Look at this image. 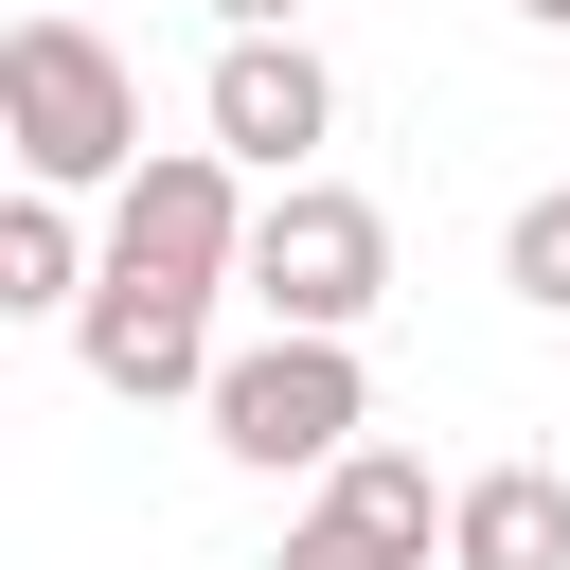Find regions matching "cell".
Masks as SVG:
<instances>
[{"instance_id":"5","label":"cell","mask_w":570,"mask_h":570,"mask_svg":"<svg viewBox=\"0 0 570 570\" xmlns=\"http://www.w3.org/2000/svg\"><path fill=\"white\" fill-rule=\"evenodd\" d=\"M196 107H214V142H232L249 178H303V160L338 142V71H321L303 36H214V89H196Z\"/></svg>"},{"instance_id":"12","label":"cell","mask_w":570,"mask_h":570,"mask_svg":"<svg viewBox=\"0 0 570 570\" xmlns=\"http://www.w3.org/2000/svg\"><path fill=\"white\" fill-rule=\"evenodd\" d=\"M214 36H303V0H214Z\"/></svg>"},{"instance_id":"13","label":"cell","mask_w":570,"mask_h":570,"mask_svg":"<svg viewBox=\"0 0 570 570\" xmlns=\"http://www.w3.org/2000/svg\"><path fill=\"white\" fill-rule=\"evenodd\" d=\"M517 18H552V36H570V0H517Z\"/></svg>"},{"instance_id":"6","label":"cell","mask_w":570,"mask_h":570,"mask_svg":"<svg viewBox=\"0 0 570 570\" xmlns=\"http://www.w3.org/2000/svg\"><path fill=\"white\" fill-rule=\"evenodd\" d=\"M71 356H89L125 410H160V392H214V303H178V285H125V267H107V285L71 303Z\"/></svg>"},{"instance_id":"3","label":"cell","mask_w":570,"mask_h":570,"mask_svg":"<svg viewBox=\"0 0 570 570\" xmlns=\"http://www.w3.org/2000/svg\"><path fill=\"white\" fill-rule=\"evenodd\" d=\"M249 303H267L285 338H356V321L392 303V214L338 196V178H285V196L249 214Z\"/></svg>"},{"instance_id":"7","label":"cell","mask_w":570,"mask_h":570,"mask_svg":"<svg viewBox=\"0 0 570 570\" xmlns=\"http://www.w3.org/2000/svg\"><path fill=\"white\" fill-rule=\"evenodd\" d=\"M445 570H570V481L552 463H481L445 517Z\"/></svg>"},{"instance_id":"9","label":"cell","mask_w":570,"mask_h":570,"mask_svg":"<svg viewBox=\"0 0 570 570\" xmlns=\"http://www.w3.org/2000/svg\"><path fill=\"white\" fill-rule=\"evenodd\" d=\"M321 499H338V517H374V534H410V552L463 517V499H428V463H410V445H356V463H321Z\"/></svg>"},{"instance_id":"1","label":"cell","mask_w":570,"mask_h":570,"mask_svg":"<svg viewBox=\"0 0 570 570\" xmlns=\"http://www.w3.org/2000/svg\"><path fill=\"white\" fill-rule=\"evenodd\" d=\"M0 142H18L36 196H125L142 178V71L71 0H18V36H0Z\"/></svg>"},{"instance_id":"11","label":"cell","mask_w":570,"mask_h":570,"mask_svg":"<svg viewBox=\"0 0 570 570\" xmlns=\"http://www.w3.org/2000/svg\"><path fill=\"white\" fill-rule=\"evenodd\" d=\"M499 285H517V303H552V321H570V196H534V214H517V232H499Z\"/></svg>"},{"instance_id":"2","label":"cell","mask_w":570,"mask_h":570,"mask_svg":"<svg viewBox=\"0 0 570 570\" xmlns=\"http://www.w3.org/2000/svg\"><path fill=\"white\" fill-rule=\"evenodd\" d=\"M214 445L232 463H267V481H303V463H356V428H374V374H356V338H249V356H214Z\"/></svg>"},{"instance_id":"4","label":"cell","mask_w":570,"mask_h":570,"mask_svg":"<svg viewBox=\"0 0 570 570\" xmlns=\"http://www.w3.org/2000/svg\"><path fill=\"white\" fill-rule=\"evenodd\" d=\"M232 178H249L232 142H160V160L107 196V267H125V285H178V303L249 285V196H232Z\"/></svg>"},{"instance_id":"8","label":"cell","mask_w":570,"mask_h":570,"mask_svg":"<svg viewBox=\"0 0 570 570\" xmlns=\"http://www.w3.org/2000/svg\"><path fill=\"white\" fill-rule=\"evenodd\" d=\"M89 285H107V267L71 249V196H36V178H18V214H0V303H18V321H53V303H89Z\"/></svg>"},{"instance_id":"10","label":"cell","mask_w":570,"mask_h":570,"mask_svg":"<svg viewBox=\"0 0 570 570\" xmlns=\"http://www.w3.org/2000/svg\"><path fill=\"white\" fill-rule=\"evenodd\" d=\"M267 570H428V552H410V534H374V517H338V499H303Z\"/></svg>"}]
</instances>
